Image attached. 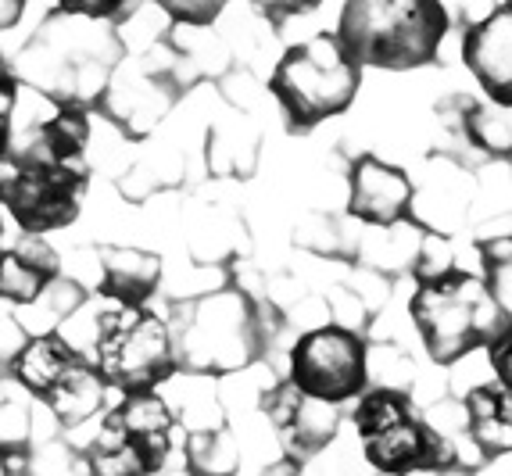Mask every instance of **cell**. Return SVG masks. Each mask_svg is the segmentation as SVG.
Returning <instances> with one entry per match:
<instances>
[{
    "label": "cell",
    "mask_w": 512,
    "mask_h": 476,
    "mask_svg": "<svg viewBox=\"0 0 512 476\" xmlns=\"http://www.w3.org/2000/svg\"><path fill=\"white\" fill-rule=\"evenodd\" d=\"M86 140H90V119H86V111L79 108V104H65V108H58L54 119L43 122L36 158L54 162V165H69V169H86V162H83Z\"/></svg>",
    "instance_id": "obj_17"
},
{
    "label": "cell",
    "mask_w": 512,
    "mask_h": 476,
    "mask_svg": "<svg viewBox=\"0 0 512 476\" xmlns=\"http://www.w3.org/2000/svg\"><path fill=\"white\" fill-rule=\"evenodd\" d=\"M0 476H11V455L0 451Z\"/></svg>",
    "instance_id": "obj_28"
},
{
    "label": "cell",
    "mask_w": 512,
    "mask_h": 476,
    "mask_svg": "<svg viewBox=\"0 0 512 476\" xmlns=\"http://www.w3.org/2000/svg\"><path fill=\"white\" fill-rule=\"evenodd\" d=\"M466 133L477 147L487 154H502L509 158V108L498 104H473L466 108Z\"/></svg>",
    "instance_id": "obj_18"
},
{
    "label": "cell",
    "mask_w": 512,
    "mask_h": 476,
    "mask_svg": "<svg viewBox=\"0 0 512 476\" xmlns=\"http://www.w3.org/2000/svg\"><path fill=\"white\" fill-rule=\"evenodd\" d=\"M265 412H269V419H273L276 430H280L283 444H287L294 455H312V451H319L333 437V430H337V408L305 398V394L294 391L291 383L276 387V391L265 398Z\"/></svg>",
    "instance_id": "obj_13"
},
{
    "label": "cell",
    "mask_w": 512,
    "mask_h": 476,
    "mask_svg": "<svg viewBox=\"0 0 512 476\" xmlns=\"http://www.w3.org/2000/svg\"><path fill=\"white\" fill-rule=\"evenodd\" d=\"M169 11H172V15H180V18L201 15L205 22H212V18L219 15V4H197V8H194V4H183V8H180V4H169Z\"/></svg>",
    "instance_id": "obj_26"
},
{
    "label": "cell",
    "mask_w": 512,
    "mask_h": 476,
    "mask_svg": "<svg viewBox=\"0 0 512 476\" xmlns=\"http://www.w3.org/2000/svg\"><path fill=\"white\" fill-rule=\"evenodd\" d=\"M69 15H90V18H101V15H115L122 11V4H65Z\"/></svg>",
    "instance_id": "obj_25"
},
{
    "label": "cell",
    "mask_w": 512,
    "mask_h": 476,
    "mask_svg": "<svg viewBox=\"0 0 512 476\" xmlns=\"http://www.w3.org/2000/svg\"><path fill=\"white\" fill-rule=\"evenodd\" d=\"M18 15H22V4H18V0H0V29L15 26Z\"/></svg>",
    "instance_id": "obj_27"
},
{
    "label": "cell",
    "mask_w": 512,
    "mask_h": 476,
    "mask_svg": "<svg viewBox=\"0 0 512 476\" xmlns=\"http://www.w3.org/2000/svg\"><path fill=\"white\" fill-rule=\"evenodd\" d=\"M101 294L122 308H144V301L158 290L162 262L151 251L137 247H104L101 251Z\"/></svg>",
    "instance_id": "obj_15"
},
{
    "label": "cell",
    "mask_w": 512,
    "mask_h": 476,
    "mask_svg": "<svg viewBox=\"0 0 512 476\" xmlns=\"http://www.w3.org/2000/svg\"><path fill=\"white\" fill-rule=\"evenodd\" d=\"M369 362L359 333L344 326H319L291 351V387L319 405H344L366 394Z\"/></svg>",
    "instance_id": "obj_9"
},
{
    "label": "cell",
    "mask_w": 512,
    "mask_h": 476,
    "mask_svg": "<svg viewBox=\"0 0 512 476\" xmlns=\"http://www.w3.org/2000/svg\"><path fill=\"white\" fill-rule=\"evenodd\" d=\"M412 323L437 366H452L509 330V315L491 301L477 276L448 269L434 280H419Z\"/></svg>",
    "instance_id": "obj_2"
},
{
    "label": "cell",
    "mask_w": 512,
    "mask_h": 476,
    "mask_svg": "<svg viewBox=\"0 0 512 476\" xmlns=\"http://www.w3.org/2000/svg\"><path fill=\"white\" fill-rule=\"evenodd\" d=\"M11 376L22 391L40 398L58 416L61 426H79L94 416L104 401V383L79 348L58 333L33 337L11 358Z\"/></svg>",
    "instance_id": "obj_7"
},
{
    "label": "cell",
    "mask_w": 512,
    "mask_h": 476,
    "mask_svg": "<svg viewBox=\"0 0 512 476\" xmlns=\"http://www.w3.org/2000/svg\"><path fill=\"white\" fill-rule=\"evenodd\" d=\"M36 476H79V466L65 448H43L40 462H36Z\"/></svg>",
    "instance_id": "obj_23"
},
{
    "label": "cell",
    "mask_w": 512,
    "mask_h": 476,
    "mask_svg": "<svg viewBox=\"0 0 512 476\" xmlns=\"http://www.w3.org/2000/svg\"><path fill=\"white\" fill-rule=\"evenodd\" d=\"M412 201H416V187L405 169L387 165L373 154L359 158L351 165V197H348V215L366 222V226H398L412 215Z\"/></svg>",
    "instance_id": "obj_11"
},
{
    "label": "cell",
    "mask_w": 512,
    "mask_h": 476,
    "mask_svg": "<svg viewBox=\"0 0 512 476\" xmlns=\"http://www.w3.org/2000/svg\"><path fill=\"white\" fill-rule=\"evenodd\" d=\"M15 104H18V83L11 72L0 68V162L11 151V122H15Z\"/></svg>",
    "instance_id": "obj_22"
},
{
    "label": "cell",
    "mask_w": 512,
    "mask_h": 476,
    "mask_svg": "<svg viewBox=\"0 0 512 476\" xmlns=\"http://www.w3.org/2000/svg\"><path fill=\"white\" fill-rule=\"evenodd\" d=\"M362 83V68L341 51L337 36H312L283 54L269 90L287 111L291 126L312 129L341 115Z\"/></svg>",
    "instance_id": "obj_5"
},
{
    "label": "cell",
    "mask_w": 512,
    "mask_h": 476,
    "mask_svg": "<svg viewBox=\"0 0 512 476\" xmlns=\"http://www.w3.org/2000/svg\"><path fill=\"white\" fill-rule=\"evenodd\" d=\"M480 258H484V290L491 294L498 308L505 315L512 312V240H484L480 244Z\"/></svg>",
    "instance_id": "obj_19"
},
{
    "label": "cell",
    "mask_w": 512,
    "mask_h": 476,
    "mask_svg": "<svg viewBox=\"0 0 512 476\" xmlns=\"http://www.w3.org/2000/svg\"><path fill=\"white\" fill-rule=\"evenodd\" d=\"M172 448V412L158 394H133L104 416L86 448L90 476H154Z\"/></svg>",
    "instance_id": "obj_6"
},
{
    "label": "cell",
    "mask_w": 512,
    "mask_h": 476,
    "mask_svg": "<svg viewBox=\"0 0 512 476\" xmlns=\"http://www.w3.org/2000/svg\"><path fill=\"white\" fill-rule=\"evenodd\" d=\"M448 11L434 0H359L341 15L337 43L355 65L369 68H419L437 58Z\"/></svg>",
    "instance_id": "obj_1"
},
{
    "label": "cell",
    "mask_w": 512,
    "mask_h": 476,
    "mask_svg": "<svg viewBox=\"0 0 512 476\" xmlns=\"http://www.w3.org/2000/svg\"><path fill=\"white\" fill-rule=\"evenodd\" d=\"M466 430H470V441L484 455H505L512 444L509 387L491 383V387L470 391V398H466Z\"/></svg>",
    "instance_id": "obj_16"
},
{
    "label": "cell",
    "mask_w": 512,
    "mask_h": 476,
    "mask_svg": "<svg viewBox=\"0 0 512 476\" xmlns=\"http://www.w3.org/2000/svg\"><path fill=\"white\" fill-rule=\"evenodd\" d=\"M491 366H495V373H498V383L502 387H509L512 383V369H509V351H512V330H505V333H498L491 344Z\"/></svg>",
    "instance_id": "obj_24"
},
{
    "label": "cell",
    "mask_w": 512,
    "mask_h": 476,
    "mask_svg": "<svg viewBox=\"0 0 512 476\" xmlns=\"http://www.w3.org/2000/svg\"><path fill=\"white\" fill-rule=\"evenodd\" d=\"M222 459H237V444L230 441L226 430H208V434H194L190 437V451H187V462H190V473L194 476H222L215 469V462Z\"/></svg>",
    "instance_id": "obj_20"
},
{
    "label": "cell",
    "mask_w": 512,
    "mask_h": 476,
    "mask_svg": "<svg viewBox=\"0 0 512 476\" xmlns=\"http://www.w3.org/2000/svg\"><path fill=\"white\" fill-rule=\"evenodd\" d=\"M462 58L470 72L480 79L484 94L491 104L509 108L512 104V15L509 8H495L484 22L470 26L466 43H462Z\"/></svg>",
    "instance_id": "obj_12"
},
{
    "label": "cell",
    "mask_w": 512,
    "mask_h": 476,
    "mask_svg": "<svg viewBox=\"0 0 512 476\" xmlns=\"http://www.w3.org/2000/svg\"><path fill=\"white\" fill-rule=\"evenodd\" d=\"M258 348V326L248 301L237 294H215L190 305L183 323L176 362L190 369H237L248 366Z\"/></svg>",
    "instance_id": "obj_10"
},
{
    "label": "cell",
    "mask_w": 512,
    "mask_h": 476,
    "mask_svg": "<svg viewBox=\"0 0 512 476\" xmlns=\"http://www.w3.org/2000/svg\"><path fill=\"white\" fill-rule=\"evenodd\" d=\"M104 391L154 394L176 369V344L162 319H154L144 308H108L97 315V333L90 344V358Z\"/></svg>",
    "instance_id": "obj_3"
},
{
    "label": "cell",
    "mask_w": 512,
    "mask_h": 476,
    "mask_svg": "<svg viewBox=\"0 0 512 476\" xmlns=\"http://www.w3.org/2000/svg\"><path fill=\"white\" fill-rule=\"evenodd\" d=\"M61 276V262L40 237H26L0 251V298L11 305H33Z\"/></svg>",
    "instance_id": "obj_14"
},
{
    "label": "cell",
    "mask_w": 512,
    "mask_h": 476,
    "mask_svg": "<svg viewBox=\"0 0 512 476\" xmlns=\"http://www.w3.org/2000/svg\"><path fill=\"white\" fill-rule=\"evenodd\" d=\"M355 430L366 459L380 473L405 476L427 469H452L459 448L434 423L416 416L412 401L402 391H369L355 408Z\"/></svg>",
    "instance_id": "obj_4"
},
{
    "label": "cell",
    "mask_w": 512,
    "mask_h": 476,
    "mask_svg": "<svg viewBox=\"0 0 512 476\" xmlns=\"http://www.w3.org/2000/svg\"><path fill=\"white\" fill-rule=\"evenodd\" d=\"M86 190V169L43 162L36 154L0 162V204L11 219L29 233H51L69 226L79 215V201Z\"/></svg>",
    "instance_id": "obj_8"
},
{
    "label": "cell",
    "mask_w": 512,
    "mask_h": 476,
    "mask_svg": "<svg viewBox=\"0 0 512 476\" xmlns=\"http://www.w3.org/2000/svg\"><path fill=\"white\" fill-rule=\"evenodd\" d=\"M15 391L0 387V451L11 455V451H22L29 437V408L22 398H11Z\"/></svg>",
    "instance_id": "obj_21"
}]
</instances>
